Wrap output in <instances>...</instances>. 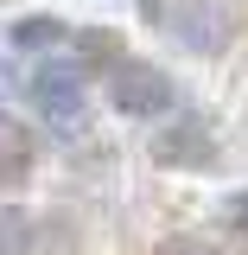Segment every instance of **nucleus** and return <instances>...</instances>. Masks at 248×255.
I'll use <instances>...</instances> for the list:
<instances>
[{
    "label": "nucleus",
    "mask_w": 248,
    "mask_h": 255,
    "mask_svg": "<svg viewBox=\"0 0 248 255\" xmlns=\"http://www.w3.org/2000/svg\"><path fill=\"white\" fill-rule=\"evenodd\" d=\"M159 32H172L197 58H217L223 45L236 38V19H229V6H217V0H165L159 6Z\"/></svg>",
    "instance_id": "f257e3e1"
},
{
    "label": "nucleus",
    "mask_w": 248,
    "mask_h": 255,
    "mask_svg": "<svg viewBox=\"0 0 248 255\" xmlns=\"http://www.w3.org/2000/svg\"><path fill=\"white\" fill-rule=\"evenodd\" d=\"M108 109L134 115V122H153V115L172 109V77L153 70V64H140V58H121L108 70Z\"/></svg>",
    "instance_id": "f03ea898"
},
{
    "label": "nucleus",
    "mask_w": 248,
    "mask_h": 255,
    "mask_svg": "<svg viewBox=\"0 0 248 255\" xmlns=\"http://www.w3.org/2000/svg\"><path fill=\"white\" fill-rule=\"evenodd\" d=\"M83 64L70 58V64H45V70H32V109L45 115L51 128H64V134H77L83 128Z\"/></svg>",
    "instance_id": "7ed1b4c3"
},
{
    "label": "nucleus",
    "mask_w": 248,
    "mask_h": 255,
    "mask_svg": "<svg viewBox=\"0 0 248 255\" xmlns=\"http://www.w3.org/2000/svg\"><path fill=\"white\" fill-rule=\"evenodd\" d=\"M147 153H153L159 166H217V140H210L204 122H172V128L153 134Z\"/></svg>",
    "instance_id": "20e7f679"
},
{
    "label": "nucleus",
    "mask_w": 248,
    "mask_h": 255,
    "mask_svg": "<svg viewBox=\"0 0 248 255\" xmlns=\"http://www.w3.org/2000/svg\"><path fill=\"white\" fill-rule=\"evenodd\" d=\"M77 64L108 77V70L121 64V32H77Z\"/></svg>",
    "instance_id": "39448f33"
},
{
    "label": "nucleus",
    "mask_w": 248,
    "mask_h": 255,
    "mask_svg": "<svg viewBox=\"0 0 248 255\" xmlns=\"http://www.w3.org/2000/svg\"><path fill=\"white\" fill-rule=\"evenodd\" d=\"M6 38H13V45H58V38H64V19H51V13H26V19L6 26Z\"/></svg>",
    "instance_id": "423d86ee"
},
{
    "label": "nucleus",
    "mask_w": 248,
    "mask_h": 255,
    "mask_svg": "<svg viewBox=\"0 0 248 255\" xmlns=\"http://www.w3.org/2000/svg\"><path fill=\"white\" fill-rule=\"evenodd\" d=\"M153 255H217V243H197V236H172V243H159Z\"/></svg>",
    "instance_id": "0eeeda50"
},
{
    "label": "nucleus",
    "mask_w": 248,
    "mask_h": 255,
    "mask_svg": "<svg viewBox=\"0 0 248 255\" xmlns=\"http://www.w3.org/2000/svg\"><path fill=\"white\" fill-rule=\"evenodd\" d=\"M229 230H242V236H248V191L229 198Z\"/></svg>",
    "instance_id": "6e6552de"
}]
</instances>
